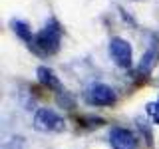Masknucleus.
Masks as SVG:
<instances>
[{
  "label": "nucleus",
  "instance_id": "1",
  "mask_svg": "<svg viewBox=\"0 0 159 149\" xmlns=\"http://www.w3.org/2000/svg\"><path fill=\"white\" fill-rule=\"evenodd\" d=\"M60 42H62V26L58 24L56 18H52L34 36V42L30 44V48H34L42 56H52L60 50Z\"/></svg>",
  "mask_w": 159,
  "mask_h": 149
},
{
  "label": "nucleus",
  "instance_id": "2",
  "mask_svg": "<svg viewBox=\"0 0 159 149\" xmlns=\"http://www.w3.org/2000/svg\"><path fill=\"white\" fill-rule=\"evenodd\" d=\"M84 97L89 106H111L117 99L113 88H109L107 84H92L84 92Z\"/></svg>",
  "mask_w": 159,
  "mask_h": 149
},
{
  "label": "nucleus",
  "instance_id": "3",
  "mask_svg": "<svg viewBox=\"0 0 159 149\" xmlns=\"http://www.w3.org/2000/svg\"><path fill=\"white\" fill-rule=\"evenodd\" d=\"M109 56L119 68H129L131 66V44L123 38H111L109 40Z\"/></svg>",
  "mask_w": 159,
  "mask_h": 149
},
{
  "label": "nucleus",
  "instance_id": "4",
  "mask_svg": "<svg viewBox=\"0 0 159 149\" xmlns=\"http://www.w3.org/2000/svg\"><path fill=\"white\" fill-rule=\"evenodd\" d=\"M34 127L38 131H62L64 129V119L52 109H38L34 115Z\"/></svg>",
  "mask_w": 159,
  "mask_h": 149
},
{
  "label": "nucleus",
  "instance_id": "5",
  "mask_svg": "<svg viewBox=\"0 0 159 149\" xmlns=\"http://www.w3.org/2000/svg\"><path fill=\"white\" fill-rule=\"evenodd\" d=\"M109 143L113 149H135L137 139L129 129L125 127H113L109 131Z\"/></svg>",
  "mask_w": 159,
  "mask_h": 149
},
{
  "label": "nucleus",
  "instance_id": "6",
  "mask_svg": "<svg viewBox=\"0 0 159 149\" xmlns=\"http://www.w3.org/2000/svg\"><path fill=\"white\" fill-rule=\"evenodd\" d=\"M157 60H159V48H157V44H151V46L147 48V52L141 56V62H139V74L149 76V74L153 72V68H155Z\"/></svg>",
  "mask_w": 159,
  "mask_h": 149
},
{
  "label": "nucleus",
  "instance_id": "7",
  "mask_svg": "<svg viewBox=\"0 0 159 149\" xmlns=\"http://www.w3.org/2000/svg\"><path fill=\"white\" fill-rule=\"evenodd\" d=\"M36 76H38V82L42 84V86H46L50 89H58V92L62 89L60 88V79H58L56 74H54V70H50L46 66H40L36 70Z\"/></svg>",
  "mask_w": 159,
  "mask_h": 149
},
{
  "label": "nucleus",
  "instance_id": "8",
  "mask_svg": "<svg viewBox=\"0 0 159 149\" xmlns=\"http://www.w3.org/2000/svg\"><path fill=\"white\" fill-rule=\"evenodd\" d=\"M10 26H12L14 30V34L20 38V40H24V42H28V44H32L34 42V38H32V30H30V26L24 20H10Z\"/></svg>",
  "mask_w": 159,
  "mask_h": 149
},
{
  "label": "nucleus",
  "instance_id": "9",
  "mask_svg": "<svg viewBox=\"0 0 159 149\" xmlns=\"http://www.w3.org/2000/svg\"><path fill=\"white\" fill-rule=\"evenodd\" d=\"M58 103H60V106H66L70 109V107H74V97L70 96L68 92L60 89V92H58Z\"/></svg>",
  "mask_w": 159,
  "mask_h": 149
},
{
  "label": "nucleus",
  "instance_id": "10",
  "mask_svg": "<svg viewBox=\"0 0 159 149\" xmlns=\"http://www.w3.org/2000/svg\"><path fill=\"white\" fill-rule=\"evenodd\" d=\"M145 111H147L149 115L153 117V121H155V123H159V99H157L155 103H147Z\"/></svg>",
  "mask_w": 159,
  "mask_h": 149
}]
</instances>
